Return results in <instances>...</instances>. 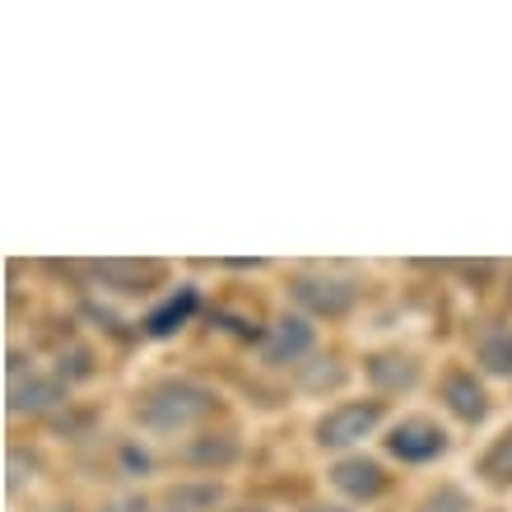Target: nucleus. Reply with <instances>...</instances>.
<instances>
[{"instance_id": "obj_1", "label": "nucleus", "mask_w": 512, "mask_h": 512, "mask_svg": "<svg viewBox=\"0 0 512 512\" xmlns=\"http://www.w3.org/2000/svg\"><path fill=\"white\" fill-rule=\"evenodd\" d=\"M210 410H215L210 387H201V382H191V378H168L145 396L140 424H145L149 433H177V429H191V424L201 415H210Z\"/></svg>"}, {"instance_id": "obj_2", "label": "nucleus", "mask_w": 512, "mask_h": 512, "mask_svg": "<svg viewBox=\"0 0 512 512\" xmlns=\"http://www.w3.org/2000/svg\"><path fill=\"white\" fill-rule=\"evenodd\" d=\"M289 294H294V303L303 312H312V317H345V312H354V303H359L354 280H340V275H294Z\"/></svg>"}, {"instance_id": "obj_3", "label": "nucleus", "mask_w": 512, "mask_h": 512, "mask_svg": "<svg viewBox=\"0 0 512 512\" xmlns=\"http://www.w3.org/2000/svg\"><path fill=\"white\" fill-rule=\"evenodd\" d=\"M382 410L373 401H350V405H336L331 415L317 419V443L322 447H354L364 443L368 433L378 429Z\"/></svg>"}, {"instance_id": "obj_4", "label": "nucleus", "mask_w": 512, "mask_h": 512, "mask_svg": "<svg viewBox=\"0 0 512 512\" xmlns=\"http://www.w3.org/2000/svg\"><path fill=\"white\" fill-rule=\"evenodd\" d=\"M387 452L396 461H433L447 452V433L438 429V424H429V419H405V424H396V429L387 433Z\"/></svg>"}, {"instance_id": "obj_5", "label": "nucleus", "mask_w": 512, "mask_h": 512, "mask_svg": "<svg viewBox=\"0 0 512 512\" xmlns=\"http://www.w3.org/2000/svg\"><path fill=\"white\" fill-rule=\"evenodd\" d=\"M312 345H317V331H312V322H303V317H280V322L270 326L266 336H261V359L266 364H298V359H308Z\"/></svg>"}, {"instance_id": "obj_6", "label": "nucleus", "mask_w": 512, "mask_h": 512, "mask_svg": "<svg viewBox=\"0 0 512 512\" xmlns=\"http://www.w3.org/2000/svg\"><path fill=\"white\" fill-rule=\"evenodd\" d=\"M331 485H336L340 494H345V499L368 503V499H378V494H382L387 475L378 471V461L350 457V461H336V466H331Z\"/></svg>"}, {"instance_id": "obj_7", "label": "nucleus", "mask_w": 512, "mask_h": 512, "mask_svg": "<svg viewBox=\"0 0 512 512\" xmlns=\"http://www.w3.org/2000/svg\"><path fill=\"white\" fill-rule=\"evenodd\" d=\"M443 401H447V410L457 419H466V424H480L485 419V410H489V401H485V387L471 378V373H447L443 378Z\"/></svg>"}, {"instance_id": "obj_8", "label": "nucleus", "mask_w": 512, "mask_h": 512, "mask_svg": "<svg viewBox=\"0 0 512 512\" xmlns=\"http://www.w3.org/2000/svg\"><path fill=\"white\" fill-rule=\"evenodd\" d=\"M196 308H201V294H196L191 284H187V289H177L168 303H159V308L145 317V336H154V340H159V336H173V331H182V322H187Z\"/></svg>"}, {"instance_id": "obj_9", "label": "nucleus", "mask_w": 512, "mask_h": 512, "mask_svg": "<svg viewBox=\"0 0 512 512\" xmlns=\"http://www.w3.org/2000/svg\"><path fill=\"white\" fill-rule=\"evenodd\" d=\"M61 401V387H56L52 378H33V373H24V382H14L10 387V410L14 415H38V410H47V405Z\"/></svg>"}, {"instance_id": "obj_10", "label": "nucleus", "mask_w": 512, "mask_h": 512, "mask_svg": "<svg viewBox=\"0 0 512 512\" xmlns=\"http://www.w3.org/2000/svg\"><path fill=\"white\" fill-rule=\"evenodd\" d=\"M415 373H419L415 359H405V354H373V359H368V378L391 391L415 387Z\"/></svg>"}, {"instance_id": "obj_11", "label": "nucleus", "mask_w": 512, "mask_h": 512, "mask_svg": "<svg viewBox=\"0 0 512 512\" xmlns=\"http://www.w3.org/2000/svg\"><path fill=\"white\" fill-rule=\"evenodd\" d=\"M480 368L494 373V378H512V331H489L480 340V350H475Z\"/></svg>"}, {"instance_id": "obj_12", "label": "nucleus", "mask_w": 512, "mask_h": 512, "mask_svg": "<svg viewBox=\"0 0 512 512\" xmlns=\"http://www.w3.org/2000/svg\"><path fill=\"white\" fill-rule=\"evenodd\" d=\"M480 475H485L489 485H512V429L480 457Z\"/></svg>"}, {"instance_id": "obj_13", "label": "nucleus", "mask_w": 512, "mask_h": 512, "mask_svg": "<svg viewBox=\"0 0 512 512\" xmlns=\"http://www.w3.org/2000/svg\"><path fill=\"white\" fill-rule=\"evenodd\" d=\"M219 499H224L219 485H182L168 494V512H205V508H215Z\"/></svg>"}, {"instance_id": "obj_14", "label": "nucleus", "mask_w": 512, "mask_h": 512, "mask_svg": "<svg viewBox=\"0 0 512 512\" xmlns=\"http://www.w3.org/2000/svg\"><path fill=\"white\" fill-rule=\"evenodd\" d=\"M187 457L196 461V466H229V461L238 457V447H233L229 438H196Z\"/></svg>"}, {"instance_id": "obj_15", "label": "nucleus", "mask_w": 512, "mask_h": 512, "mask_svg": "<svg viewBox=\"0 0 512 512\" xmlns=\"http://www.w3.org/2000/svg\"><path fill=\"white\" fill-rule=\"evenodd\" d=\"M98 280H126V289H149V275L154 270L149 266H117V261H103V266H94Z\"/></svg>"}, {"instance_id": "obj_16", "label": "nucleus", "mask_w": 512, "mask_h": 512, "mask_svg": "<svg viewBox=\"0 0 512 512\" xmlns=\"http://www.w3.org/2000/svg\"><path fill=\"white\" fill-rule=\"evenodd\" d=\"M419 512H471V503H466V494H461V489L443 485V489H433L429 499H424V508H419Z\"/></svg>"}, {"instance_id": "obj_17", "label": "nucleus", "mask_w": 512, "mask_h": 512, "mask_svg": "<svg viewBox=\"0 0 512 512\" xmlns=\"http://www.w3.org/2000/svg\"><path fill=\"white\" fill-rule=\"evenodd\" d=\"M112 512H149L145 499H126V503H112Z\"/></svg>"}, {"instance_id": "obj_18", "label": "nucleus", "mask_w": 512, "mask_h": 512, "mask_svg": "<svg viewBox=\"0 0 512 512\" xmlns=\"http://www.w3.org/2000/svg\"><path fill=\"white\" fill-rule=\"evenodd\" d=\"M233 512H266V508H256V503H247V508H233Z\"/></svg>"}, {"instance_id": "obj_19", "label": "nucleus", "mask_w": 512, "mask_h": 512, "mask_svg": "<svg viewBox=\"0 0 512 512\" xmlns=\"http://www.w3.org/2000/svg\"><path fill=\"white\" fill-rule=\"evenodd\" d=\"M308 512H331V508H308Z\"/></svg>"}]
</instances>
